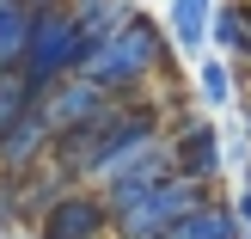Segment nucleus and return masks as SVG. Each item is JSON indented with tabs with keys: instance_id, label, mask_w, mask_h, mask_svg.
<instances>
[{
	"instance_id": "f257e3e1",
	"label": "nucleus",
	"mask_w": 251,
	"mask_h": 239,
	"mask_svg": "<svg viewBox=\"0 0 251 239\" xmlns=\"http://www.w3.org/2000/svg\"><path fill=\"white\" fill-rule=\"evenodd\" d=\"M159 68H166V31H159L147 12H135L104 49H92V55L80 61V80H92L110 105H123V98H135Z\"/></svg>"
},
{
	"instance_id": "f03ea898",
	"label": "nucleus",
	"mask_w": 251,
	"mask_h": 239,
	"mask_svg": "<svg viewBox=\"0 0 251 239\" xmlns=\"http://www.w3.org/2000/svg\"><path fill=\"white\" fill-rule=\"evenodd\" d=\"M80 61H86V43H80L74 12H68V6L37 12V19H31V43H25V61H19L25 86H31V92H49L55 80L80 74Z\"/></svg>"
},
{
	"instance_id": "7ed1b4c3",
	"label": "nucleus",
	"mask_w": 251,
	"mask_h": 239,
	"mask_svg": "<svg viewBox=\"0 0 251 239\" xmlns=\"http://www.w3.org/2000/svg\"><path fill=\"white\" fill-rule=\"evenodd\" d=\"M208 196H215V190H202V184H190V178H172V184H159L153 196H141L129 215H117L110 233H117V239H159V233L178 227L184 215H196Z\"/></svg>"
},
{
	"instance_id": "20e7f679",
	"label": "nucleus",
	"mask_w": 251,
	"mask_h": 239,
	"mask_svg": "<svg viewBox=\"0 0 251 239\" xmlns=\"http://www.w3.org/2000/svg\"><path fill=\"white\" fill-rule=\"evenodd\" d=\"M172 178H178V172H172V147H166V135H159L153 147H141V154L123 159L117 172H104L92 190H98V203L110 209V221H117V215H129L141 196H153L159 184H172Z\"/></svg>"
},
{
	"instance_id": "39448f33",
	"label": "nucleus",
	"mask_w": 251,
	"mask_h": 239,
	"mask_svg": "<svg viewBox=\"0 0 251 239\" xmlns=\"http://www.w3.org/2000/svg\"><path fill=\"white\" fill-rule=\"evenodd\" d=\"M166 147H172V172L190 178V184H202V190L221 178V166H227V159H221V129L208 117H184L178 129H166Z\"/></svg>"
},
{
	"instance_id": "423d86ee",
	"label": "nucleus",
	"mask_w": 251,
	"mask_h": 239,
	"mask_svg": "<svg viewBox=\"0 0 251 239\" xmlns=\"http://www.w3.org/2000/svg\"><path fill=\"white\" fill-rule=\"evenodd\" d=\"M104 110H110V98L98 92L92 80H80V74H68V80H55L49 92H37V117H43L55 135L86 129V123H92V117H104Z\"/></svg>"
},
{
	"instance_id": "0eeeda50",
	"label": "nucleus",
	"mask_w": 251,
	"mask_h": 239,
	"mask_svg": "<svg viewBox=\"0 0 251 239\" xmlns=\"http://www.w3.org/2000/svg\"><path fill=\"white\" fill-rule=\"evenodd\" d=\"M104 233H110V209L98 203V190H68L37 215V239H104Z\"/></svg>"
},
{
	"instance_id": "6e6552de",
	"label": "nucleus",
	"mask_w": 251,
	"mask_h": 239,
	"mask_svg": "<svg viewBox=\"0 0 251 239\" xmlns=\"http://www.w3.org/2000/svg\"><path fill=\"white\" fill-rule=\"evenodd\" d=\"M49 147H55V129L37 117V105L0 135V178H25V172L49 166Z\"/></svg>"
},
{
	"instance_id": "1a4fd4ad",
	"label": "nucleus",
	"mask_w": 251,
	"mask_h": 239,
	"mask_svg": "<svg viewBox=\"0 0 251 239\" xmlns=\"http://www.w3.org/2000/svg\"><path fill=\"white\" fill-rule=\"evenodd\" d=\"M68 12H74V25H80L86 55H92V49H104L110 37H117L123 25L135 19V6H129V0H80V6H68Z\"/></svg>"
},
{
	"instance_id": "9d476101",
	"label": "nucleus",
	"mask_w": 251,
	"mask_h": 239,
	"mask_svg": "<svg viewBox=\"0 0 251 239\" xmlns=\"http://www.w3.org/2000/svg\"><path fill=\"white\" fill-rule=\"evenodd\" d=\"M208 19H215V0H172V12H166V37L184 49V55H196V49L208 43Z\"/></svg>"
},
{
	"instance_id": "9b49d317",
	"label": "nucleus",
	"mask_w": 251,
	"mask_h": 239,
	"mask_svg": "<svg viewBox=\"0 0 251 239\" xmlns=\"http://www.w3.org/2000/svg\"><path fill=\"white\" fill-rule=\"evenodd\" d=\"M25 43H31V12L19 0H0V74H19Z\"/></svg>"
},
{
	"instance_id": "f8f14e48",
	"label": "nucleus",
	"mask_w": 251,
	"mask_h": 239,
	"mask_svg": "<svg viewBox=\"0 0 251 239\" xmlns=\"http://www.w3.org/2000/svg\"><path fill=\"white\" fill-rule=\"evenodd\" d=\"M245 25H251V0L215 6V19H208V43H215L221 55H233V61H239V55H245Z\"/></svg>"
},
{
	"instance_id": "ddd939ff",
	"label": "nucleus",
	"mask_w": 251,
	"mask_h": 239,
	"mask_svg": "<svg viewBox=\"0 0 251 239\" xmlns=\"http://www.w3.org/2000/svg\"><path fill=\"white\" fill-rule=\"evenodd\" d=\"M196 92H202V105H215V110H227L233 105V68L227 61H202V68H196Z\"/></svg>"
},
{
	"instance_id": "4468645a",
	"label": "nucleus",
	"mask_w": 251,
	"mask_h": 239,
	"mask_svg": "<svg viewBox=\"0 0 251 239\" xmlns=\"http://www.w3.org/2000/svg\"><path fill=\"white\" fill-rule=\"evenodd\" d=\"M31 105H37V92L25 86V74H0V135H6Z\"/></svg>"
},
{
	"instance_id": "2eb2a0df",
	"label": "nucleus",
	"mask_w": 251,
	"mask_h": 239,
	"mask_svg": "<svg viewBox=\"0 0 251 239\" xmlns=\"http://www.w3.org/2000/svg\"><path fill=\"white\" fill-rule=\"evenodd\" d=\"M239 61H251V25H245V55H239Z\"/></svg>"
},
{
	"instance_id": "dca6fc26",
	"label": "nucleus",
	"mask_w": 251,
	"mask_h": 239,
	"mask_svg": "<svg viewBox=\"0 0 251 239\" xmlns=\"http://www.w3.org/2000/svg\"><path fill=\"white\" fill-rule=\"evenodd\" d=\"M68 6H80V0H68Z\"/></svg>"
}]
</instances>
